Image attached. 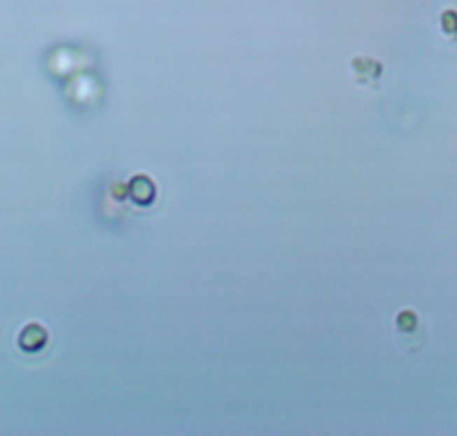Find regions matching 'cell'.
<instances>
[{"mask_svg":"<svg viewBox=\"0 0 457 436\" xmlns=\"http://www.w3.org/2000/svg\"><path fill=\"white\" fill-rule=\"evenodd\" d=\"M442 27L447 34H457V11H447V14L442 16Z\"/></svg>","mask_w":457,"mask_h":436,"instance_id":"6da1fadb","label":"cell"}]
</instances>
